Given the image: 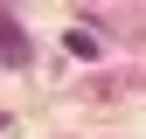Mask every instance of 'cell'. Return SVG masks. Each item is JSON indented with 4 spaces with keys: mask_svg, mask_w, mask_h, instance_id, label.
<instances>
[{
    "mask_svg": "<svg viewBox=\"0 0 146 139\" xmlns=\"http://www.w3.org/2000/svg\"><path fill=\"white\" fill-rule=\"evenodd\" d=\"M63 49H70V56H98V35H84V28H70V42H63Z\"/></svg>",
    "mask_w": 146,
    "mask_h": 139,
    "instance_id": "6da1fadb",
    "label": "cell"
}]
</instances>
